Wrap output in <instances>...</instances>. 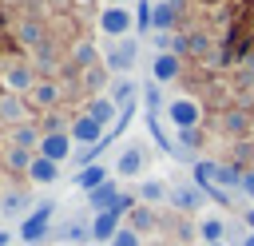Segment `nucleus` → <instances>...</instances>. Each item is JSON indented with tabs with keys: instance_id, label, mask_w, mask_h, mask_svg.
Instances as JSON below:
<instances>
[{
	"instance_id": "f257e3e1",
	"label": "nucleus",
	"mask_w": 254,
	"mask_h": 246,
	"mask_svg": "<svg viewBox=\"0 0 254 246\" xmlns=\"http://www.w3.org/2000/svg\"><path fill=\"white\" fill-rule=\"evenodd\" d=\"M52 214H56V202H40L32 214H24L20 218V226H16V238L20 242H44L48 238V230H52Z\"/></svg>"
},
{
	"instance_id": "f03ea898",
	"label": "nucleus",
	"mask_w": 254,
	"mask_h": 246,
	"mask_svg": "<svg viewBox=\"0 0 254 246\" xmlns=\"http://www.w3.org/2000/svg\"><path fill=\"white\" fill-rule=\"evenodd\" d=\"M99 32L111 36V40H127V36L135 32V12L123 8V4H107V8L99 12Z\"/></svg>"
},
{
	"instance_id": "7ed1b4c3",
	"label": "nucleus",
	"mask_w": 254,
	"mask_h": 246,
	"mask_svg": "<svg viewBox=\"0 0 254 246\" xmlns=\"http://www.w3.org/2000/svg\"><path fill=\"white\" fill-rule=\"evenodd\" d=\"M167 115H171L175 131H187V127H198V119H202V107H198L190 95H183V99H175V103L167 107Z\"/></svg>"
},
{
	"instance_id": "20e7f679",
	"label": "nucleus",
	"mask_w": 254,
	"mask_h": 246,
	"mask_svg": "<svg viewBox=\"0 0 254 246\" xmlns=\"http://www.w3.org/2000/svg\"><path fill=\"white\" fill-rule=\"evenodd\" d=\"M135 60H139V40H135V36L119 40V44L107 52V67H111V71H131Z\"/></svg>"
},
{
	"instance_id": "39448f33",
	"label": "nucleus",
	"mask_w": 254,
	"mask_h": 246,
	"mask_svg": "<svg viewBox=\"0 0 254 246\" xmlns=\"http://www.w3.org/2000/svg\"><path fill=\"white\" fill-rule=\"evenodd\" d=\"M71 131H48L44 135V143H40V155L44 159H52V163H64V159H71Z\"/></svg>"
},
{
	"instance_id": "423d86ee",
	"label": "nucleus",
	"mask_w": 254,
	"mask_h": 246,
	"mask_svg": "<svg viewBox=\"0 0 254 246\" xmlns=\"http://www.w3.org/2000/svg\"><path fill=\"white\" fill-rule=\"evenodd\" d=\"M119 218H123V210H103V214H95V218H91V242H107V246H111V238L123 230Z\"/></svg>"
},
{
	"instance_id": "0eeeda50",
	"label": "nucleus",
	"mask_w": 254,
	"mask_h": 246,
	"mask_svg": "<svg viewBox=\"0 0 254 246\" xmlns=\"http://www.w3.org/2000/svg\"><path fill=\"white\" fill-rule=\"evenodd\" d=\"M71 139H75L79 147H95V143H103V139H107V127H103V123H95L91 115H83V119H75V123H71Z\"/></svg>"
},
{
	"instance_id": "6e6552de",
	"label": "nucleus",
	"mask_w": 254,
	"mask_h": 246,
	"mask_svg": "<svg viewBox=\"0 0 254 246\" xmlns=\"http://www.w3.org/2000/svg\"><path fill=\"white\" fill-rule=\"evenodd\" d=\"M119 198H123V190L107 179L103 186H95V190H87V206L95 210V214H103V210H119Z\"/></svg>"
},
{
	"instance_id": "1a4fd4ad",
	"label": "nucleus",
	"mask_w": 254,
	"mask_h": 246,
	"mask_svg": "<svg viewBox=\"0 0 254 246\" xmlns=\"http://www.w3.org/2000/svg\"><path fill=\"white\" fill-rule=\"evenodd\" d=\"M87 115L95 119V123H103L107 131L115 127V119H119V103L111 99V95H95L91 103H87Z\"/></svg>"
},
{
	"instance_id": "9d476101",
	"label": "nucleus",
	"mask_w": 254,
	"mask_h": 246,
	"mask_svg": "<svg viewBox=\"0 0 254 246\" xmlns=\"http://www.w3.org/2000/svg\"><path fill=\"white\" fill-rule=\"evenodd\" d=\"M175 75H179V52H155L151 79H155V83H171Z\"/></svg>"
},
{
	"instance_id": "9b49d317",
	"label": "nucleus",
	"mask_w": 254,
	"mask_h": 246,
	"mask_svg": "<svg viewBox=\"0 0 254 246\" xmlns=\"http://www.w3.org/2000/svg\"><path fill=\"white\" fill-rule=\"evenodd\" d=\"M206 198H210V194H206L202 186H194V183H187V186H175V190H171V202H175L179 210H198Z\"/></svg>"
},
{
	"instance_id": "f8f14e48",
	"label": "nucleus",
	"mask_w": 254,
	"mask_h": 246,
	"mask_svg": "<svg viewBox=\"0 0 254 246\" xmlns=\"http://www.w3.org/2000/svg\"><path fill=\"white\" fill-rule=\"evenodd\" d=\"M139 171H143V151H139V147L119 151V159H115V175H119V179H135Z\"/></svg>"
},
{
	"instance_id": "ddd939ff",
	"label": "nucleus",
	"mask_w": 254,
	"mask_h": 246,
	"mask_svg": "<svg viewBox=\"0 0 254 246\" xmlns=\"http://www.w3.org/2000/svg\"><path fill=\"white\" fill-rule=\"evenodd\" d=\"M107 179H111V171H107L103 163H91V167L75 171V186H79V190H95V186H103Z\"/></svg>"
},
{
	"instance_id": "4468645a",
	"label": "nucleus",
	"mask_w": 254,
	"mask_h": 246,
	"mask_svg": "<svg viewBox=\"0 0 254 246\" xmlns=\"http://www.w3.org/2000/svg\"><path fill=\"white\" fill-rule=\"evenodd\" d=\"M139 202H143V206H155V202H171V186H167L163 179H147V183L139 186Z\"/></svg>"
},
{
	"instance_id": "2eb2a0df",
	"label": "nucleus",
	"mask_w": 254,
	"mask_h": 246,
	"mask_svg": "<svg viewBox=\"0 0 254 246\" xmlns=\"http://www.w3.org/2000/svg\"><path fill=\"white\" fill-rule=\"evenodd\" d=\"M28 179H32V183H56V179H60V163H52V159L36 155V159H32V167H28Z\"/></svg>"
},
{
	"instance_id": "dca6fc26",
	"label": "nucleus",
	"mask_w": 254,
	"mask_h": 246,
	"mask_svg": "<svg viewBox=\"0 0 254 246\" xmlns=\"http://www.w3.org/2000/svg\"><path fill=\"white\" fill-rule=\"evenodd\" d=\"M139 95H143V87H139L135 79H119V83L111 87V99L119 103V111H123V107H131V103H139Z\"/></svg>"
},
{
	"instance_id": "f3484780",
	"label": "nucleus",
	"mask_w": 254,
	"mask_h": 246,
	"mask_svg": "<svg viewBox=\"0 0 254 246\" xmlns=\"http://www.w3.org/2000/svg\"><path fill=\"white\" fill-rule=\"evenodd\" d=\"M179 20V8L175 0H155V32H171Z\"/></svg>"
},
{
	"instance_id": "a211bd4d",
	"label": "nucleus",
	"mask_w": 254,
	"mask_h": 246,
	"mask_svg": "<svg viewBox=\"0 0 254 246\" xmlns=\"http://www.w3.org/2000/svg\"><path fill=\"white\" fill-rule=\"evenodd\" d=\"M198 234H202V246L206 242H226V222L222 218H202L198 222Z\"/></svg>"
},
{
	"instance_id": "6ab92c4d",
	"label": "nucleus",
	"mask_w": 254,
	"mask_h": 246,
	"mask_svg": "<svg viewBox=\"0 0 254 246\" xmlns=\"http://www.w3.org/2000/svg\"><path fill=\"white\" fill-rule=\"evenodd\" d=\"M12 143H16V147H24V151H40V143H44V135H40L36 127H16V135H12Z\"/></svg>"
},
{
	"instance_id": "aec40b11",
	"label": "nucleus",
	"mask_w": 254,
	"mask_h": 246,
	"mask_svg": "<svg viewBox=\"0 0 254 246\" xmlns=\"http://www.w3.org/2000/svg\"><path fill=\"white\" fill-rule=\"evenodd\" d=\"M32 159H36V155H32V151H24V147H12V151H8V167H12V171H28V167H32Z\"/></svg>"
},
{
	"instance_id": "412c9836",
	"label": "nucleus",
	"mask_w": 254,
	"mask_h": 246,
	"mask_svg": "<svg viewBox=\"0 0 254 246\" xmlns=\"http://www.w3.org/2000/svg\"><path fill=\"white\" fill-rule=\"evenodd\" d=\"M111 246H143V242H139V230H135V226H123V230L111 238Z\"/></svg>"
},
{
	"instance_id": "4be33fe9",
	"label": "nucleus",
	"mask_w": 254,
	"mask_h": 246,
	"mask_svg": "<svg viewBox=\"0 0 254 246\" xmlns=\"http://www.w3.org/2000/svg\"><path fill=\"white\" fill-rule=\"evenodd\" d=\"M28 83H32V71H28V67H12V71H8V87L20 91V87H28Z\"/></svg>"
},
{
	"instance_id": "5701e85b",
	"label": "nucleus",
	"mask_w": 254,
	"mask_h": 246,
	"mask_svg": "<svg viewBox=\"0 0 254 246\" xmlns=\"http://www.w3.org/2000/svg\"><path fill=\"white\" fill-rule=\"evenodd\" d=\"M143 99H147V115H155V111H159V83H155V79L143 87Z\"/></svg>"
},
{
	"instance_id": "b1692460",
	"label": "nucleus",
	"mask_w": 254,
	"mask_h": 246,
	"mask_svg": "<svg viewBox=\"0 0 254 246\" xmlns=\"http://www.w3.org/2000/svg\"><path fill=\"white\" fill-rule=\"evenodd\" d=\"M151 226H155V214H151V206H139V210H135V230L143 234V230H151Z\"/></svg>"
},
{
	"instance_id": "393cba45",
	"label": "nucleus",
	"mask_w": 254,
	"mask_h": 246,
	"mask_svg": "<svg viewBox=\"0 0 254 246\" xmlns=\"http://www.w3.org/2000/svg\"><path fill=\"white\" fill-rule=\"evenodd\" d=\"M75 63H83V67L95 63V48L91 44H75Z\"/></svg>"
},
{
	"instance_id": "a878e982",
	"label": "nucleus",
	"mask_w": 254,
	"mask_h": 246,
	"mask_svg": "<svg viewBox=\"0 0 254 246\" xmlns=\"http://www.w3.org/2000/svg\"><path fill=\"white\" fill-rule=\"evenodd\" d=\"M20 115H24V107H20L16 99H4V103H0V119H20Z\"/></svg>"
},
{
	"instance_id": "bb28decb",
	"label": "nucleus",
	"mask_w": 254,
	"mask_h": 246,
	"mask_svg": "<svg viewBox=\"0 0 254 246\" xmlns=\"http://www.w3.org/2000/svg\"><path fill=\"white\" fill-rule=\"evenodd\" d=\"M24 202H28V198H24V194H8V198H4V202H0V214H16V210H20V206H24Z\"/></svg>"
},
{
	"instance_id": "cd10ccee",
	"label": "nucleus",
	"mask_w": 254,
	"mask_h": 246,
	"mask_svg": "<svg viewBox=\"0 0 254 246\" xmlns=\"http://www.w3.org/2000/svg\"><path fill=\"white\" fill-rule=\"evenodd\" d=\"M36 103H44V107L56 103V87H52V83H40V87H36Z\"/></svg>"
},
{
	"instance_id": "c85d7f7f",
	"label": "nucleus",
	"mask_w": 254,
	"mask_h": 246,
	"mask_svg": "<svg viewBox=\"0 0 254 246\" xmlns=\"http://www.w3.org/2000/svg\"><path fill=\"white\" fill-rule=\"evenodd\" d=\"M179 143H183V147H194V143H198V127H187V131H179Z\"/></svg>"
},
{
	"instance_id": "c756f323",
	"label": "nucleus",
	"mask_w": 254,
	"mask_h": 246,
	"mask_svg": "<svg viewBox=\"0 0 254 246\" xmlns=\"http://www.w3.org/2000/svg\"><path fill=\"white\" fill-rule=\"evenodd\" d=\"M242 194H250V198H254V171H246V175H242Z\"/></svg>"
},
{
	"instance_id": "7c9ffc66",
	"label": "nucleus",
	"mask_w": 254,
	"mask_h": 246,
	"mask_svg": "<svg viewBox=\"0 0 254 246\" xmlns=\"http://www.w3.org/2000/svg\"><path fill=\"white\" fill-rule=\"evenodd\" d=\"M8 242H12V234H8V230H0V246H8Z\"/></svg>"
},
{
	"instance_id": "2f4dec72",
	"label": "nucleus",
	"mask_w": 254,
	"mask_h": 246,
	"mask_svg": "<svg viewBox=\"0 0 254 246\" xmlns=\"http://www.w3.org/2000/svg\"><path fill=\"white\" fill-rule=\"evenodd\" d=\"M242 246H254V230H250V234H242Z\"/></svg>"
},
{
	"instance_id": "473e14b6",
	"label": "nucleus",
	"mask_w": 254,
	"mask_h": 246,
	"mask_svg": "<svg viewBox=\"0 0 254 246\" xmlns=\"http://www.w3.org/2000/svg\"><path fill=\"white\" fill-rule=\"evenodd\" d=\"M246 222H250V230H254V206H250V210H246Z\"/></svg>"
},
{
	"instance_id": "72a5a7b5",
	"label": "nucleus",
	"mask_w": 254,
	"mask_h": 246,
	"mask_svg": "<svg viewBox=\"0 0 254 246\" xmlns=\"http://www.w3.org/2000/svg\"><path fill=\"white\" fill-rule=\"evenodd\" d=\"M111 4H123V8H131V4H139V0H111Z\"/></svg>"
},
{
	"instance_id": "f704fd0d",
	"label": "nucleus",
	"mask_w": 254,
	"mask_h": 246,
	"mask_svg": "<svg viewBox=\"0 0 254 246\" xmlns=\"http://www.w3.org/2000/svg\"><path fill=\"white\" fill-rule=\"evenodd\" d=\"M206 246H226V242H206Z\"/></svg>"
},
{
	"instance_id": "c9c22d12",
	"label": "nucleus",
	"mask_w": 254,
	"mask_h": 246,
	"mask_svg": "<svg viewBox=\"0 0 254 246\" xmlns=\"http://www.w3.org/2000/svg\"><path fill=\"white\" fill-rule=\"evenodd\" d=\"M87 246H107V242H87Z\"/></svg>"
},
{
	"instance_id": "e433bc0d",
	"label": "nucleus",
	"mask_w": 254,
	"mask_h": 246,
	"mask_svg": "<svg viewBox=\"0 0 254 246\" xmlns=\"http://www.w3.org/2000/svg\"><path fill=\"white\" fill-rule=\"evenodd\" d=\"M79 4H95V0H79Z\"/></svg>"
},
{
	"instance_id": "4c0bfd02",
	"label": "nucleus",
	"mask_w": 254,
	"mask_h": 246,
	"mask_svg": "<svg viewBox=\"0 0 254 246\" xmlns=\"http://www.w3.org/2000/svg\"><path fill=\"white\" fill-rule=\"evenodd\" d=\"M60 246H75V242H60Z\"/></svg>"
}]
</instances>
